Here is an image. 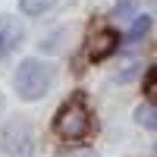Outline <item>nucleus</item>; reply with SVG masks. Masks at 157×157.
<instances>
[{
    "label": "nucleus",
    "instance_id": "f257e3e1",
    "mask_svg": "<svg viewBox=\"0 0 157 157\" xmlns=\"http://www.w3.org/2000/svg\"><path fill=\"white\" fill-rule=\"evenodd\" d=\"M50 82H54V66L44 60H22L19 63V69L16 75H13V85H16L19 91V98L22 101H38V98H44V91L50 88Z\"/></svg>",
    "mask_w": 157,
    "mask_h": 157
},
{
    "label": "nucleus",
    "instance_id": "f03ea898",
    "mask_svg": "<svg viewBox=\"0 0 157 157\" xmlns=\"http://www.w3.org/2000/svg\"><path fill=\"white\" fill-rule=\"evenodd\" d=\"M54 129H57V135H60V138H66V141H78V138H85V135L91 132V113H88V107H85V101H82V98L66 101V104L57 110Z\"/></svg>",
    "mask_w": 157,
    "mask_h": 157
},
{
    "label": "nucleus",
    "instance_id": "7ed1b4c3",
    "mask_svg": "<svg viewBox=\"0 0 157 157\" xmlns=\"http://www.w3.org/2000/svg\"><path fill=\"white\" fill-rule=\"evenodd\" d=\"M0 151L10 157H29L32 154V132L25 123H6L0 129Z\"/></svg>",
    "mask_w": 157,
    "mask_h": 157
},
{
    "label": "nucleus",
    "instance_id": "20e7f679",
    "mask_svg": "<svg viewBox=\"0 0 157 157\" xmlns=\"http://www.w3.org/2000/svg\"><path fill=\"white\" fill-rule=\"evenodd\" d=\"M25 38V29L13 19V16H0V60L6 54H13Z\"/></svg>",
    "mask_w": 157,
    "mask_h": 157
},
{
    "label": "nucleus",
    "instance_id": "39448f33",
    "mask_svg": "<svg viewBox=\"0 0 157 157\" xmlns=\"http://www.w3.org/2000/svg\"><path fill=\"white\" fill-rule=\"evenodd\" d=\"M116 44H120V35H116L113 29H104V32H98L94 38H91V44H88V57L91 60H104V57H110L113 50H116Z\"/></svg>",
    "mask_w": 157,
    "mask_h": 157
},
{
    "label": "nucleus",
    "instance_id": "423d86ee",
    "mask_svg": "<svg viewBox=\"0 0 157 157\" xmlns=\"http://www.w3.org/2000/svg\"><path fill=\"white\" fill-rule=\"evenodd\" d=\"M135 123L145 126V129H157V107H151V104H141V107L135 110Z\"/></svg>",
    "mask_w": 157,
    "mask_h": 157
},
{
    "label": "nucleus",
    "instance_id": "0eeeda50",
    "mask_svg": "<svg viewBox=\"0 0 157 157\" xmlns=\"http://www.w3.org/2000/svg\"><path fill=\"white\" fill-rule=\"evenodd\" d=\"M57 0H19V10L25 13V16H41L44 10H50Z\"/></svg>",
    "mask_w": 157,
    "mask_h": 157
},
{
    "label": "nucleus",
    "instance_id": "6e6552de",
    "mask_svg": "<svg viewBox=\"0 0 157 157\" xmlns=\"http://www.w3.org/2000/svg\"><path fill=\"white\" fill-rule=\"evenodd\" d=\"M151 29V16L145 13V16H132V25H129V38L132 41H138V38H145Z\"/></svg>",
    "mask_w": 157,
    "mask_h": 157
},
{
    "label": "nucleus",
    "instance_id": "1a4fd4ad",
    "mask_svg": "<svg viewBox=\"0 0 157 157\" xmlns=\"http://www.w3.org/2000/svg\"><path fill=\"white\" fill-rule=\"evenodd\" d=\"M145 94L157 101V69H151V72H148V78H145Z\"/></svg>",
    "mask_w": 157,
    "mask_h": 157
},
{
    "label": "nucleus",
    "instance_id": "9d476101",
    "mask_svg": "<svg viewBox=\"0 0 157 157\" xmlns=\"http://www.w3.org/2000/svg\"><path fill=\"white\" fill-rule=\"evenodd\" d=\"M129 16H132V3H129V0H123V3L113 10V19H123V22H126Z\"/></svg>",
    "mask_w": 157,
    "mask_h": 157
},
{
    "label": "nucleus",
    "instance_id": "9b49d317",
    "mask_svg": "<svg viewBox=\"0 0 157 157\" xmlns=\"http://www.w3.org/2000/svg\"><path fill=\"white\" fill-rule=\"evenodd\" d=\"M0 104H3V101H0Z\"/></svg>",
    "mask_w": 157,
    "mask_h": 157
}]
</instances>
